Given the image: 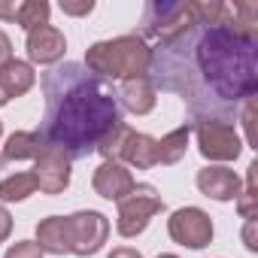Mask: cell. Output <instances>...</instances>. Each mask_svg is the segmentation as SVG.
Listing matches in <instances>:
<instances>
[{"instance_id":"4316f807","label":"cell","mask_w":258,"mask_h":258,"mask_svg":"<svg viewBox=\"0 0 258 258\" xmlns=\"http://www.w3.org/2000/svg\"><path fill=\"white\" fill-rule=\"evenodd\" d=\"M16 0H10V4H7V0H0V19H7V22H16Z\"/></svg>"},{"instance_id":"8fae6325","label":"cell","mask_w":258,"mask_h":258,"mask_svg":"<svg viewBox=\"0 0 258 258\" xmlns=\"http://www.w3.org/2000/svg\"><path fill=\"white\" fill-rule=\"evenodd\" d=\"M131 188H134V176L118 161H103L94 170V191L106 201H121L124 195H131Z\"/></svg>"},{"instance_id":"8992f818","label":"cell","mask_w":258,"mask_h":258,"mask_svg":"<svg viewBox=\"0 0 258 258\" xmlns=\"http://www.w3.org/2000/svg\"><path fill=\"white\" fill-rule=\"evenodd\" d=\"M198 131V146H201V155L210 158V161H234L240 155V137L234 131V124H225V121H213V118H198L195 124Z\"/></svg>"},{"instance_id":"ffe728a7","label":"cell","mask_w":258,"mask_h":258,"mask_svg":"<svg viewBox=\"0 0 258 258\" xmlns=\"http://www.w3.org/2000/svg\"><path fill=\"white\" fill-rule=\"evenodd\" d=\"M34 191H37L34 173H13L7 179H0V201H25Z\"/></svg>"},{"instance_id":"4dcf8cb0","label":"cell","mask_w":258,"mask_h":258,"mask_svg":"<svg viewBox=\"0 0 258 258\" xmlns=\"http://www.w3.org/2000/svg\"><path fill=\"white\" fill-rule=\"evenodd\" d=\"M0 131H4V127H0Z\"/></svg>"},{"instance_id":"5b68a950","label":"cell","mask_w":258,"mask_h":258,"mask_svg":"<svg viewBox=\"0 0 258 258\" xmlns=\"http://www.w3.org/2000/svg\"><path fill=\"white\" fill-rule=\"evenodd\" d=\"M161 210H164V201H161V195L152 185H146V182L134 185L131 195H124L118 201V222H115V228H118L121 237H137L140 231H146L149 219L155 213H161Z\"/></svg>"},{"instance_id":"3957f363","label":"cell","mask_w":258,"mask_h":258,"mask_svg":"<svg viewBox=\"0 0 258 258\" xmlns=\"http://www.w3.org/2000/svg\"><path fill=\"white\" fill-rule=\"evenodd\" d=\"M152 49L143 43V37H118L106 43H94L85 55V67L97 76L112 79H134L149 73Z\"/></svg>"},{"instance_id":"4fadbf2b","label":"cell","mask_w":258,"mask_h":258,"mask_svg":"<svg viewBox=\"0 0 258 258\" xmlns=\"http://www.w3.org/2000/svg\"><path fill=\"white\" fill-rule=\"evenodd\" d=\"M118 94V103L124 109H131L137 115H146L152 112L155 106V85L149 82V76H134V79H124L121 88H115Z\"/></svg>"},{"instance_id":"7a4b0ae2","label":"cell","mask_w":258,"mask_h":258,"mask_svg":"<svg viewBox=\"0 0 258 258\" xmlns=\"http://www.w3.org/2000/svg\"><path fill=\"white\" fill-rule=\"evenodd\" d=\"M40 88L46 97L40 137L70 161L97 152V143L121 121V103L112 82L91 73L85 64L64 61L46 70Z\"/></svg>"},{"instance_id":"cb8c5ba5","label":"cell","mask_w":258,"mask_h":258,"mask_svg":"<svg viewBox=\"0 0 258 258\" xmlns=\"http://www.w3.org/2000/svg\"><path fill=\"white\" fill-rule=\"evenodd\" d=\"M10 55H13V43H10V37L4 31H0V67H4L7 61H13Z\"/></svg>"},{"instance_id":"ac0fdd59","label":"cell","mask_w":258,"mask_h":258,"mask_svg":"<svg viewBox=\"0 0 258 258\" xmlns=\"http://www.w3.org/2000/svg\"><path fill=\"white\" fill-rule=\"evenodd\" d=\"M188 134H191V127L182 124L176 131H170L164 140H158V164H176L188 149Z\"/></svg>"},{"instance_id":"603a6c76","label":"cell","mask_w":258,"mask_h":258,"mask_svg":"<svg viewBox=\"0 0 258 258\" xmlns=\"http://www.w3.org/2000/svg\"><path fill=\"white\" fill-rule=\"evenodd\" d=\"M61 10L67 16H88L94 10V4H91V0H85V4H70V0H61Z\"/></svg>"},{"instance_id":"30bf717a","label":"cell","mask_w":258,"mask_h":258,"mask_svg":"<svg viewBox=\"0 0 258 258\" xmlns=\"http://www.w3.org/2000/svg\"><path fill=\"white\" fill-rule=\"evenodd\" d=\"M64 52H67V40L58 28L40 25V28L28 31V58L34 64H55L64 58Z\"/></svg>"},{"instance_id":"484cf974","label":"cell","mask_w":258,"mask_h":258,"mask_svg":"<svg viewBox=\"0 0 258 258\" xmlns=\"http://www.w3.org/2000/svg\"><path fill=\"white\" fill-rule=\"evenodd\" d=\"M243 240H246V249H258V243H255V219H249L246 222V231H243Z\"/></svg>"},{"instance_id":"5bb4252c","label":"cell","mask_w":258,"mask_h":258,"mask_svg":"<svg viewBox=\"0 0 258 258\" xmlns=\"http://www.w3.org/2000/svg\"><path fill=\"white\" fill-rule=\"evenodd\" d=\"M115 161H118V164L127 161V164L137 167V170H149V167L158 164V140L131 131V134L124 137V146H121V152H118Z\"/></svg>"},{"instance_id":"2e32d148","label":"cell","mask_w":258,"mask_h":258,"mask_svg":"<svg viewBox=\"0 0 258 258\" xmlns=\"http://www.w3.org/2000/svg\"><path fill=\"white\" fill-rule=\"evenodd\" d=\"M37 246L43 252H52V255L70 252V228H67V219L64 216L43 219L37 225Z\"/></svg>"},{"instance_id":"e0dca14e","label":"cell","mask_w":258,"mask_h":258,"mask_svg":"<svg viewBox=\"0 0 258 258\" xmlns=\"http://www.w3.org/2000/svg\"><path fill=\"white\" fill-rule=\"evenodd\" d=\"M43 149H46V143H43L40 131H19L7 140L0 158L4 161H25V158H37Z\"/></svg>"},{"instance_id":"d4e9b609","label":"cell","mask_w":258,"mask_h":258,"mask_svg":"<svg viewBox=\"0 0 258 258\" xmlns=\"http://www.w3.org/2000/svg\"><path fill=\"white\" fill-rule=\"evenodd\" d=\"M10 231H13V216H10L4 207H0V243L10 237Z\"/></svg>"},{"instance_id":"44dd1931","label":"cell","mask_w":258,"mask_h":258,"mask_svg":"<svg viewBox=\"0 0 258 258\" xmlns=\"http://www.w3.org/2000/svg\"><path fill=\"white\" fill-rule=\"evenodd\" d=\"M255 173H258V164L252 161L249 164V173H246V188L237 195V210H240V216L249 222V219H255Z\"/></svg>"},{"instance_id":"f1b7e54d","label":"cell","mask_w":258,"mask_h":258,"mask_svg":"<svg viewBox=\"0 0 258 258\" xmlns=\"http://www.w3.org/2000/svg\"><path fill=\"white\" fill-rule=\"evenodd\" d=\"M158 258H176V255H158Z\"/></svg>"},{"instance_id":"9a60e30c","label":"cell","mask_w":258,"mask_h":258,"mask_svg":"<svg viewBox=\"0 0 258 258\" xmlns=\"http://www.w3.org/2000/svg\"><path fill=\"white\" fill-rule=\"evenodd\" d=\"M34 85V67L28 61H7L0 67V106L25 94Z\"/></svg>"},{"instance_id":"7402d4cb","label":"cell","mask_w":258,"mask_h":258,"mask_svg":"<svg viewBox=\"0 0 258 258\" xmlns=\"http://www.w3.org/2000/svg\"><path fill=\"white\" fill-rule=\"evenodd\" d=\"M4 258H43V249L37 243H31V240H22V243L10 246V252Z\"/></svg>"},{"instance_id":"7c38bea8","label":"cell","mask_w":258,"mask_h":258,"mask_svg":"<svg viewBox=\"0 0 258 258\" xmlns=\"http://www.w3.org/2000/svg\"><path fill=\"white\" fill-rule=\"evenodd\" d=\"M198 188L213 201H237L240 176L228 167H204L198 173Z\"/></svg>"},{"instance_id":"6da1fadb","label":"cell","mask_w":258,"mask_h":258,"mask_svg":"<svg viewBox=\"0 0 258 258\" xmlns=\"http://www.w3.org/2000/svg\"><path fill=\"white\" fill-rule=\"evenodd\" d=\"M146 76L155 91L179 94L198 118L231 124L258 91V37L198 22L152 49Z\"/></svg>"},{"instance_id":"277c9868","label":"cell","mask_w":258,"mask_h":258,"mask_svg":"<svg viewBox=\"0 0 258 258\" xmlns=\"http://www.w3.org/2000/svg\"><path fill=\"white\" fill-rule=\"evenodd\" d=\"M198 22H201V4H195V0H152L143 13V37L167 43Z\"/></svg>"},{"instance_id":"9c48e42d","label":"cell","mask_w":258,"mask_h":258,"mask_svg":"<svg viewBox=\"0 0 258 258\" xmlns=\"http://www.w3.org/2000/svg\"><path fill=\"white\" fill-rule=\"evenodd\" d=\"M34 179H37V188L43 195H61L67 185H70V158L52 146H46L37 158H34Z\"/></svg>"},{"instance_id":"52a82bcc","label":"cell","mask_w":258,"mask_h":258,"mask_svg":"<svg viewBox=\"0 0 258 258\" xmlns=\"http://www.w3.org/2000/svg\"><path fill=\"white\" fill-rule=\"evenodd\" d=\"M67 228H70V252H76V255H94L106 243V234H109L106 216H100L94 210L67 216Z\"/></svg>"},{"instance_id":"d6986e66","label":"cell","mask_w":258,"mask_h":258,"mask_svg":"<svg viewBox=\"0 0 258 258\" xmlns=\"http://www.w3.org/2000/svg\"><path fill=\"white\" fill-rule=\"evenodd\" d=\"M16 25H22L25 31L49 25V4L46 0H22L16 7Z\"/></svg>"},{"instance_id":"83f0119b","label":"cell","mask_w":258,"mask_h":258,"mask_svg":"<svg viewBox=\"0 0 258 258\" xmlns=\"http://www.w3.org/2000/svg\"><path fill=\"white\" fill-rule=\"evenodd\" d=\"M109 258H143L137 249H127V246H118V249H112L109 252Z\"/></svg>"},{"instance_id":"ba28073f","label":"cell","mask_w":258,"mask_h":258,"mask_svg":"<svg viewBox=\"0 0 258 258\" xmlns=\"http://www.w3.org/2000/svg\"><path fill=\"white\" fill-rule=\"evenodd\" d=\"M167 231L170 237L179 243V246H188V249H204L210 240H213V222L204 210L198 207H185V210H176L167 222Z\"/></svg>"},{"instance_id":"f546056e","label":"cell","mask_w":258,"mask_h":258,"mask_svg":"<svg viewBox=\"0 0 258 258\" xmlns=\"http://www.w3.org/2000/svg\"><path fill=\"white\" fill-rule=\"evenodd\" d=\"M0 164H4V158H0Z\"/></svg>"}]
</instances>
